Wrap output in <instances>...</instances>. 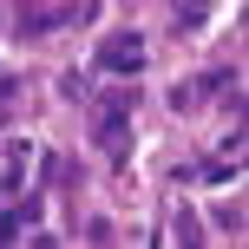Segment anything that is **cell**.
I'll use <instances>...</instances> for the list:
<instances>
[{"label":"cell","instance_id":"1","mask_svg":"<svg viewBox=\"0 0 249 249\" xmlns=\"http://www.w3.org/2000/svg\"><path fill=\"white\" fill-rule=\"evenodd\" d=\"M92 138H99L112 158H124V151H131V86H124V92H112V99L92 112Z\"/></svg>","mask_w":249,"mask_h":249},{"label":"cell","instance_id":"2","mask_svg":"<svg viewBox=\"0 0 249 249\" xmlns=\"http://www.w3.org/2000/svg\"><path fill=\"white\" fill-rule=\"evenodd\" d=\"M138 66H144V33H105L99 39V72L124 79V72H138Z\"/></svg>","mask_w":249,"mask_h":249},{"label":"cell","instance_id":"3","mask_svg":"<svg viewBox=\"0 0 249 249\" xmlns=\"http://www.w3.org/2000/svg\"><path fill=\"white\" fill-rule=\"evenodd\" d=\"M210 7H216V0H177V33H197Z\"/></svg>","mask_w":249,"mask_h":249}]
</instances>
